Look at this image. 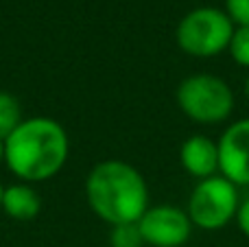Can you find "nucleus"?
Masks as SVG:
<instances>
[{
    "label": "nucleus",
    "instance_id": "423d86ee",
    "mask_svg": "<svg viewBox=\"0 0 249 247\" xmlns=\"http://www.w3.org/2000/svg\"><path fill=\"white\" fill-rule=\"evenodd\" d=\"M138 228L151 247H184L193 234V223L186 210L173 204L149 206L140 219Z\"/></svg>",
    "mask_w": 249,
    "mask_h": 247
},
{
    "label": "nucleus",
    "instance_id": "dca6fc26",
    "mask_svg": "<svg viewBox=\"0 0 249 247\" xmlns=\"http://www.w3.org/2000/svg\"><path fill=\"white\" fill-rule=\"evenodd\" d=\"M4 162V140L0 138V164Z\"/></svg>",
    "mask_w": 249,
    "mask_h": 247
},
{
    "label": "nucleus",
    "instance_id": "ddd939ff",
    "mask_svg": "<svg viewBox=\"0 0 249 247\" xmlns=\"http://www.w3.org/2000/svg\"><path fill=\"white\" fill-rule=\"evenodd\" d=\"M225 13L234 26H249V0H225Z\"/></svg>",
    "mask_w": 249,
    "mask_h": 247
},
{
    "label": "nucleus",
    "instance_id": "6e6552de",
    "mask_svg": "<svg viewBox=\"0 0 249 247\" xmlns=\"http://www.w3.org/2000/svg\"><path fill=\"white\" fill-rule=\"evenodd\" d=\"M179 162L197 182L219 175V144L206 134H193L181 142Z\"/></svg>",
    "mask_w": 249,
    "mask_h": 247
},
{
    "label": "nucleus",
    "instance_id": "0eeeda50",
    "mask_svg": "<svg viewBox=\"0 0 249 247\" xmlns=\"http://www.w3.org/2000/svg\"><path fill=\"white\" fill-rule=\"evenodd\" d=\"M219 144V175L234 186H249V118L228 125L216 140Z\"/></svg>",
    "mask_w": 249,
    "mask_h": 247
},
{
    "label": "nucleus",
    "instance_id": "20e7f679",
    "mask_svg": "<svg viewBox=\"0 0 249 247\" xmlns=\"http://www.w3.org/2000/svg\"><path fill=\"white\" fill-rule=\"evenodd\" d=\"M234 29L236 26L225 9L197 7L179 20L175 29V42L186 55L210 59L228 51Z\"/></svg>",
    "mask_w": 249,
    "mask_h": 247
},
{
    "label": "nucleus",
    "instance_id": "1a4fd4ad",
    "mask_svg": "<svg viewBox=\"0 0 249 247\" xmlns=\"http://www.w3.org/2000/svg\"><path fill=\"white\" fill-rule=\"evenodd\" d=\"M2 210L9 219L16 221H31L42 210V197L33 188V184L16 182L4 186L2 191Z\"/></svg>",
    "mask_w": 249,
    "mask_h": 247
},
{
    "label": "nucleus",
    "instance_id": "f257e3e1",
    "mask_svg": "<svg viewBox=\"0 0 249 247\" xmlns=\"http://www.w3.org/2000/svg\"><path fill=\"white\" fill-rule=\"evenodd\" d=\"M70 156L68 131L51 116L24 118L4 138V164L20 182L42 184L66 166Z\"/></svg>",
    "mask_w": 249,
    "mask_h": 247
},
{
    "label": "nucleus",
    "instance_id": "f8f14e48",
    "mask_svg": "<svg viewBox=\"0 0 249 247\" xmlns=\"http://www.w3.org/2000/svg\"><path fill=\"white\" fill-rule=\"evenodd\" d=\"M228 53L234 59V64L249 70V26H236L234 29Z\"/></svg>",
    "mask_w": 249,
    "mask_h": 247
},
{
    "label": "nucleus",
    "instance_id": "f3484780",
    "mask_svg": "<svg viewBox=\"0 0 249 247\" xmlns=\"http://www.w3.org/2000/svg\"><path fill=\"white\" fill-rule=\"evenodd\" d=\"M2 191H4V186H2V182H0V208H2Z\"/></svg>",
    "mask_w": 249,
    "mask_h": 247
},
{
    "label": "nucleus",
    "instance_id": "f03ea898",
    "mask_svg": "<svg viewBox=\"0 0 249 247\" xmlns=\"http://www.w3.org/2000/svg\"><path fill=\"white\" fill-rule=\"evenodd\" d=\"M86 199L92 212L109 228L138 223L149 208V186L133 164L109 158L94 164L88 173Z\"/></svg>",
    "mask_w": 249,
    "mask_h": 247
},
{
    "label": "nucleus",
    "instance_id": "9d476101",
    "mask_svg": "<svg viewBox=\"0 0 249 247\" xmlns=\"http://www.w3.org/2000/svg\"><path fill=\"white\" fill-rule=\"evenodd\" d=\"M24 121L22 103L13 92L0 90V138H7L9 134L16 131V127Z\"/></svg>",
    "mask_w": 249,
    "mask_h": 247
},
{
    "label": "nucleus",
    "instance_id": "2eb2a0df",
    "mask_svg": "<svg viewBox=\"0 0 249 247\" xmlns=\"http://www.w3.org/2000/svg\"><path fill=\"white\" fill-rule=\"evenodd\" d=\"M243 92H245V96H247V99H249V72H247L245 81H243Z\"/></svg>",
    "mask_w": 249,
    "mask_h": 247
},
{
    "label": "nucleus",
    "instance_id": "9b49d317",
    "mask_svg": "<svg viewBox=\"0 0 249 247\" xmlns=\"http://www.w3.org/2000/svg\"><path fill=\"white\" fill-rule=\"evenodd\" d=\"M109 247H144L138 223H121L109 230Z\"/></svg>",
    "mask_w": 249,
    "mask_h": 247
},
{
    "label": "nucleus",
    "instance_id": "7ed1b4c3",
    "mask_svg": "<svg viewBox=\"0 0 249 247\" xmlns=\"http://www.w3.org/2000/svg\"><path fill=\"white\" fill-rule=\"evenodd\" d=\"M177 107L186 118L199 125H219L234 112V92L216 74L197 72L181 79L175 90Z\"/></svg>",
    "mask_w": 249,
    "mask_h": 247
},
{
    "label": "nucleus",
    "instance_id": "39448f33",
    "mask_svg": "<svg viewBox=\"0 0 249 247\" xmlns=\"http://www.w3.org/2000/svg\"><path fill=\"white\" fill-rule=\"evenodd\" d=\"M238 204H241L238 186H234L223 175H212L197 182L188 197L186 212L193 228H199L203 232H216L236 219Z\"/></svg>",
    "mask_w": 249,
    "mask_h": 247
},
{
    "label": "nucleus",
    "instance_id": "4468645a",
    "mask_svg": "<svg viewBox=\"0 0 249 247\" xmlns=\"http://www.w3.org/2000/svg\"><path fill=\"white\" fill-rule=\"evenodd\" d=\"M236 226L238 230L243 232V234L249 239V195L245 197V199H241V204H238V212H236Z\"/></svg>",
    "mask_w": 249,
    "mask_h": 247
}]
</instances>
